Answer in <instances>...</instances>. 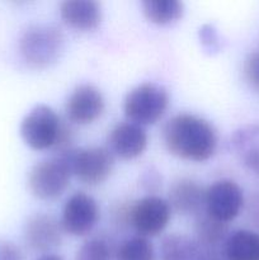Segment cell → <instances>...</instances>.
<instances>
[{"mask_svg": "<svg viewBox=\"0 0 259 260\" xmlns=\"http://www.w3.org/2000/svg\"><path fill=\"white\" fill-rule=\"evenodd\" d=\"M19 132L24 144L36 151L53 150L58 155L74 149L71 127L46 104H38L25 114Z\"/></svg>", "mask_w": 259, "mask_h": 260, "instance_id": "7a4b0ae2", "label": "cell"}, {"mask_svg": "<svg viewBox=\"0 0 259 260\" xmlns=\"http://www.w3.org/2000/svg\"><path fill=\"white\" fill-rule=\"evenodd\" d=\"M243 71L248 85L259 93V50L253 51L246 56Z\"/></svg>", "mask_w": 259, "mask_h": 260, "instance_id": "7402d4cb", "label": "cell"}, {"mask_svg": "<svg viewBox=\"0 0 259 260\" xmlns=\"http://www.w3.org/2000/svg\"><path fill=\"white\" fill-rule=\"evenodd\" d=\"M140 184L149 193V196H154L161 187V175L154 167L146 168L140 178Z\"/></svg>", "mask_w": 259, "mask_h": 260, "instance_id": "cb8c5ba5", "label": "cell"}, {"mask_svg": "<svg viewBox=\"0 0 259 260\" xmlns=\"http://www.w3.org/2000/svg\"><path fill=\"white\" fill-rule=\"evenodd\" d=\"M195 233L196 240L208 251H222L223 244L230 234L226 223L210 217L205 211L196 216Z\"/></svg>", "mask_w": 259, "mask_h": 260, "instance_id": "ac0fdd59", "label": "cell"}, {"mask_svg": "<svg viewBox=\"0 0 259 260\" xmlns=\"http://www.w3.org/2000/svg\"><path fill=\"white\" fill-rule=\"evenodd\" d=\"M114 260H155L154 245L149 239L132 236L117 246Z\"/></svg>", "mask_w": 259, "mask_h": 260, "instance_id": "ffe728a7", "label": "cell"}, {"mask_svg": "<svg viewBox=\"0 0 259 260\" xmlns=\"http://www.w3.org/2000/svg\"><path fill=\"white\" fill-rule=\"evenodd\" d=\"M69 162L71 174L83 184L95 187L111 177L114 168V156L107 147L91 146L71 149L62 152Z\"/></svg>", "mask_w": 259, "mask_h": 260, "instance_id": "8992f818", "label": "cell"}, {"mask_svg": "<svg viewBox=\"0 0 259 260\" xmlns=\"http://www.w3.org/2000/svg\"><path fill=\"white\" fill-rule=\"evenodd\" d=\"M37 260H63L60 255H56V254H43L42 256H40Z\"/></svg>", "mask_w": 259, "mask_h": 260, "instance_id": "4316f807", "label": "cell"}, {"mask_svg": "<svg viewBox=\"0 0 259 260\" xmlns=\"http://www.w3.org/2000/svg\"><path fill=\"white\" fill-rule=\"evenodd\" d=\"M205 192L206 189L195 179L180 178L170 185L168 202L179 215L197 216L205 208Z\"/></svg>", "mask_w": 259, "mask_h": 260, "instance_id": "4fadbf2b", "label": "cell"}, {"mask_svg": "<svg viewBox=\"0 0 259 260\" xmlns=\"http://www.w3.org/2000/svg\"><path fill=\"white\" fill-rule=\"evenodd\" d=\"M101 220L98 202L85 192H75L66 200L61 212V228L70 236L81 238L90 234Z\"/></svg>", "mask_w": 259, "mask_h": 260, "instance_id": "9c48e42d", "label": "cell"}, {"mask_svg": "<svg viewBox=\"0 0 259 260\" xmlns=\"http://www.w3.org/2000/svg\"><path fill=\"white\" fill-rule=\"evenodd\" d=\"M62 228L53 216L38 212L25 221L23 236L29 249L48 254L62 243Z\"/></svg>", "mask_w": 259, "mask_h": 260, "instance_id": "8fae6325", "label": "cell"}, {"mask_svg": "<svg viewBox=\"0 0 259 260\" xmlns=\"http://www.w3.org/2000/svg\"><path fill=\"white\" fill-rule=\"evenodd\" d=\"M149 137L144 127L132 122H119L109 131L107 149L113 156L134 160L141 156L147 147Z\"/></svg>", "mask_w": 259, "mask_h": 260, "instance_id": "7c38bea8", "label": "cell"}, {"mask_svg": "<svg viewBox=\"0 0 259 260\" xmlns=\"http://www.w3.org/2000/svg\"><path fill=\"white\" fill-rule=\"evenodd\" d=\"M114 250L107 239L91 238L78 249L75 260H114Z\"/></svg>", "mask_w": 259, "mask_h": 260, "instance_id": "44dd1931", "label": "cell"}, {"mask_svg": "<svg viewBox=\"0 0 259 260\" xmlns=\"http://www.w3.org/2000/svg\"><path fill=\"white\" fill-rule=\"evenodd\" d=\"M60 17L68 27L89 32L101 24L103 10L94 0H66L60 4Z\"/></svg>", "mask_w": 259, "mask_h": 260, "instance_id": "5bb4252c", "label": "cell"}, {"mask_svg": "<svg viewBox=\"0 0 259 260\" xmlns=\"http://www.w3.org/2000/svg\"><path fill=\"white\" fill-rule=\"evenodd\" d=\"M23 253L18 245L0 239V260H23Z\"/></svg>", "mask_w": 259, "mask_h": 260, "instance_id": "d4e9b609", "label": "cell"}, {"mask_svg": "<svg viewBox=\"0 0 259 260\" xmlns=\"http://www.w3.org/2000/svg\"><path fill=\"white\" fill-rule=\"evenodd\" d=\"M202 260H226L223 258L222 251H206Z\"/></svg>", "mask_w": 259, "mask_h": 260, "instance_id": "484cf974", "label": "cell"}, {"mask_svg": "<svg viewBox=\"0 0 259 260\" xmlns=\"http://www.w3.org/2000/svg\"><path fill=\"white\" fill-rule=\"evenodd\" d=\"M243 207L244 192L234 180L218 179L206 188L203 211L218 222L228 225L240 215Z\"/></svg>", "mask_w": 259, "mask_h": 260, "instance_id": "ba28073f", "label": "cell"}, {"mask_svg": "<svg viewBox=\"0 0 259 260\" xmlns=\"http://www.w3.org/2000/svg\"><path fill=\"white\" fill-rule=\"evenodd\" d=\"M222 255L226 260H259V234L245 229L233 231L223 244Z\"/></svg>", "mask_w": 259, "mask_h": 260, "instance_id": "e0dca14e", "label": "cell"}, {"mask_svg": "<svg viewBox=\"0 0 259 260\" xmlns=\"http://www.w3.org/2000/svg\"><path fill=\"white\" fill-rule=\"evenodd\" d=\"M200 41L202 43L203 47L208 51L210 53L217 52L221 47L220 37H218V32L212 24H203L200 28Z\"/></svg>", "mask_w": 259, "mask_h": 260, "instance_id": "603a6c76", "label": "cell"}, {"mask_svg": "<svg viewBox=\"0 0 259 260\" xmlns=\"http://www.w3.org/2000/svg\"><path fill=\"white\" fill-rule=\"evenodd\" d=\"M231 146L244 168L259 177V124H248L234 132Z\"/></svg>", "mask_w": 259, "mask_h": 260, "instance_id": "9a60e30c", "label": "cell"}, {"mask_svg": "<svg viewBox=\"0 0 259 260\" xmlns=\"http://www.w3.org/2000/svg\"><path fill=\"white\" fill-rule=\"evenodd\" d=\"M141 7L145 18L156 25L173 24L184 14V4L179 0H145Z\"/></svg>", "mask_w": 259, "mask_h": 260, "instance_id": "d6986e66", "label": "cell"}, {"mask_svg": "<svg viewBox=\"0 0 259 260\" xmlns=\"http://www.w3.org/2000/svg\"><path fill=\"white\" fill-rule=\"evenodd\" d=\"M106 99L101 89L93 84H80L73 89L65 102V114L70 123L88 126L102 117Z\"/></svg>", "mask_w": 259, "mask_h": 260, "instance_id": "30bf717a", "label": "cell"}, {"mask_svg": "<svg viewBox=\"0 0 259 260\" xmlns=\"http://www.w3.org/2000/svg\"><path fill=\"white\" fill-rule=\"evenodd\" d=\"M71 174L69 162L62 155L38 161L28 173V189L41 201H53L65 193L70 185Z\"/></svg>", "mask_w": 259, "mask_h": 260, "instance_id": "5b68a950", "label": "cell"}, {"mask_svg": "<svg viewBox=\"0 0 259 260\" xmlns=\"http://www.w3.org/2000/svg\"><path fill=\"white\" fill-rule=\"evenodd\" d=\"M169 91L161 84L145 81L127 93L123 112L127 121L145 127L159 122L169 108Z\"/></svg>", "mask_w": 259, "mask_h": 260, "instance_id": "277c9868", "label": "cell"}, {"mask_svg": "<svg viewBox=\"0 0 259 260\" xmlns=\"http://www.w3.org/2000/svg\"><path fill=\"white\" fill-rule=\"evenodd\" d=\"M63 46L65 37L57 25L38 23L23 30L18 50L25 65L42 70L50 68L60 58Z\"/></svg>", "mask_w": 259, "mask_h": 260, "instance_id": "3957f363", "label": "cell"}, {"mask_svg": "<svg viewBox=\"0 0 259 260\" xmlns=\"http://www.w3.org/2000/svg\"><path fill=\"white\" fill-rule=\"evenodd\" d=\"M173 210L168 200L159 196H145L126 210V223L142 238H155L164 233L172 220Z\"/></svg>", "mask_w": 259, "mask_h": 260, "instance_id": "52a82bcc", "label": "cell"}, {"mask_svg": "<svg viewBox=\"0 0 259 260\" xmlns=\"http://www.w3.org/2000/svg\"><path fill=\"white\" fill-rule=\"evenodd\" d=\"M163 142L169 154L187 161L203 162L216 154L217 131L207 119L192 113H179L163 127Z\"/></svg>", "mask_w": 259, "mask_h": 260, "instance_id": "6da1fadb", "label": "cell"}, {"mask_svg": "<svg viewBox=\"0 0 259 260\" xmlns=\"http://www.w3.org/2000/svg\"><path fill=\"white\" fill-rule=\"evenodd\" d=\"M206 251L195 238L184 234H169L160 244L161 260H202Z\"/></svg>", "mask_w": 259, "mask_h": 260, "instance_id": "2e32d148", "label": "cell"}]
</instances>
